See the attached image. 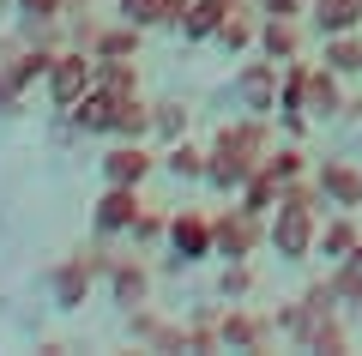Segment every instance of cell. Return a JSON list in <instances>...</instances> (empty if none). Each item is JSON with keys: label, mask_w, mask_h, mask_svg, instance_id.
Here are the masks:
<instances>
[{"label": "cell", "mask_w": 362, "mask_h": 356, "mask_svg": "<svg viewBox=\"0 0 362 356\" xmlns=\"http://www.w3.org/2000/svg\"><path fill=\"white\" fill-rule=\"evenodd\" d=\"M356 236H362L356 212H326V217H320V242H314V254L332 266V260H344L350 248H356Z\"/></svg>", "instance_id": "obj_15"}, {"label": "cell", "mask_w": 362, "mask_h": 356, "mask_svg": "<svg viewBox=\"0 0 362 356\" xmlns=\"http://www.w3.org/2000/svg\"><path fill=\"white\" fill-rule=\"evenodd\" d=\"M308 18L320 37H338V30H362V0H308Z\"/></svg>", "instance_id": "obj_18"}, {"label": "cell", "mask_w": 362, "mask_h": 356, "mask_svg": "<svg viewBox=\"0 0 362 356\" xmlns=\"http://www.w3.org/2000/svg\"><path fill=\"white\" fill-rule=\"evenodd\" d=\"M115 18H127L139 30H157V0H115Z\"/></svg>", "instance_id": "obj_37"}, {"label": "cell", "mask_w": 362, "mask_h": 356, "mask_svg": "<svg viewBox=\"0 0 362 356\" xmlns=\"http://www.w3.org/2000/svg\"><path fill=\"white\" fill-rule=\"evenodd\" d=\"M278 212H320V217H326L320 188H314V169H308V176H290V181H278Z\"/></svg>", "instance_id": "obj_27"}, {"label": "cell", "mask_w": 362, "mask_h": 356, "mask_svg": "<svg viewBox=\"0 0 362 356\" xmlns=\"http://www.w3.org/2000/svg\"><path fill=\"white\" fill-rule=\"evenodd\" d=\"M254 37H259V6H254V13L235 6V13L218 25V37H211V42H218L223 54H247V49H254Z\"/></svg>", "instance_id": "obj_22"}, {"label": "cell", "mask_w": 362, "mask_h": 356, "mask_svg": "<svg viewBox=\"0 0 362 356\" xmlns=\"http://www.w3.org/2000/svg\"><path fill=\"white\" fill-rule=\"evenodd\" d=\"M139 25H127V18H115V25L97 30V42H90V54H103V61H139Z\"/></svg>", "instance_id": "obj_21"}, {"label": "cell", "mask_w": 362, "mask_h": 356, "mask_svg": "<svg viewBox=\"0 0 362 356\" xmlns=\"http://www.w3.org/2000/svg\"><path fill=\"white\" fill-rule=\"evenodd\" d=\"M320 61L332 67L338 79L362 73V30H338V37H320Z\"/></svg>", "instance_id": "obj_19"}, {"label": "cell", "mask_w": 362, "mask_h": 356, "mask_svg": "<svg viewBox=\"0 0 362 356\" xmlns=\"http://www.w3.org/2000/svg\"><path fill=\"white\" fill-rule=\"evenodd\" d=\"M139 212H145L139 188H115V181H103V193H97V205H90V224H97V236H127Z\"/></svg>", "instance_id": "obj_9"}, {"label": "cell", "mask_w": 362, "mask_h": 356, "mask_svg": "<svg viewBox=\"0 0 362 356\" xmlns=\"http://www.w3.org/2000/svg\"><path fill=\"white\" fill-rule=\"evenodd\" d=\"M338 121H362V97H344V115Z\"/></svg>", "instance_id": "obj_41"}, {"label": "cell", "mask_w": 362, "mask_h": 356, "mask_svg": "<svg viewBox=\"0 0 362 356\" xmlns=\"http://www.w3.org/2000/svg\"><path fill=\"white\" fill-rule=\"evenodd\" d=\"M259 169H272V176H278V181H290V176H308V151H302V139H290V145H272V151H266V163H259Z\"/></svg>", "instance_id": "obj_31"}, {"label": "cell", "mask_w": 362, "mask_h": 356, "mask_svg": "<svg viewBox=\"0 0 362 356\" xmlns=\"http://www.w3.org/2000/svg\"><path fill=\"white\" fill-rule=\"evenodd\" d=\"M187 350H194V356L223 350V338H218V308H199V314L187 320Z\"/></svg>", "instance_id": "obj_32"}, {"label": "cell", "mask_w": 362, "mask_h": 356, "mask_svg": "<svg viewBox=\"0 0 362 356\" xmlns=\"http://www.w3.org/2000/svg\"><path fill=\"white\" fill-rule=\"evenodd\" d=\"M314 242H320V212H272L266 217V248L284 266L314 260Z\"/></svg>", "instance_id": "obj_3"}, {"label": "cell", "mask_w": 362, "mask_h": 356, "mask_svg": "<svg viewBox=\"0 0 362 356\" xmlns=\"http://www.w3.org/2000/svg\"><path fill=\"white\" fill-rule=\"evenodd\" d=\"M338 115H344V79L326 61H314L308 67V121H338Z\"/></svg>", "instance_id": "obj_14"}, {"label": "cell", "mask_w": 362, "mask_h": 356, "mask_svg": "<svg viewBox=\"0 0 362 356\" xmlns=\"http://www.w3.org/2000/svg\"><path fill=\"white\" fill-rule=\"evenodd\" d=\"M25 109V85L13 79V61H0V115H18Z\"/></svg>", "instance_id": "obj_38"}, {"label": "cell", "mask_w": 362, "mask_h": 356, "mask_svg": "<svg viewBox=\"0 0 362 356\" xmlns=\"http://www.w3.org/2000/svg\"><path fill=\"white\" fill-rule=\"evenodd\" d=\"M278 73H284V67L266 61V54L242 61V73H235V103H242L247 115H278Z\"/></svg>", "instance_id": "obj_7"}, {"label": "cell", "mask_w": 362, "mask_h": 356, "mask_svg": "<svg viewBox=\"0 0 362 356\" xmlns=\"http://www.w3.org/2000/svg\"><path fill=\"white\" fill-rule=\"evenodd\" d=\"M163 242H169V254L181 266H199V260H211V217L206 212H175Z\"/></svg>", "instance_id": "obj_10"}, {"label": "cell", "mask_w": 362, "mask_h": 356, "mask_svg": "<svg viewBox=\"0 0 362 356\" xmlns=\"http://www.w3.org/2000/svg\"><path fill=\"white\" fill-rule=\"evenodd\" d=\"M266 151H272L266 115H235V121H223V127L211 133V145H206V188H218V193L235 200L242 181L266 163Z\"/></svg>", "instance_id": "obj_1"}, {"label": "cell", "mask_w": 362, "mask_h": 356, "mask_svg": "<svg viewBox=\"0 0 362 356\" xmlns=\"http://www.w3.org/2000/svg\"><path fill=\"white\" fill-rule=\"evenodd\" d=\"M127 236H133V248H157V242H163V236H169V217L145 205V212L133 217V229H127Z\"/></svg>", "instance_id": "obj_33"}, {"label": "cell", "mask_w": 362, "mask_h": 356, "mask_svg": "<svg viewBox=\"0 0 362 356\" xmlns=\"http://www.w3.org/2000/svg\"><path fill=\"white\" fill-rule=\"evenodd\" d=\"M157 326H163V314H157L151 302L127 308V332H133V338H139V344H151V338H157Z\"/></svg>", "instance_id": "obj_36"}, {"label": "cell", "mask_w": 362, "mask_h": 356, "mask_svg": "<svg viewBox=\"0 0 362 356\" xmlns=\"http://www.w3.org/2000/svg\"><path fill=\"white\" fill-rule=\"evenodd\" d=\"M266 248V217H254L242 200L211 217V254L218 260H254Z\"/></svg>", "instance_id": "obj_2"}, {"label": "cell", "mask_w": 362, "mask_h": 356, "mask_svg": "<svg viewBox=\"0 0 362 356\" xmlns=\"http://www.w3.org/2000/svg\"><path fill=\"white\" fill-rule=\"evenodd\" d=\"M247 296H254V260H223L218 302H247Z\"/></svg>", "instance_id": "obj_30"}, {"label": "cell", "mask_w": 362, "mask_h": 356, "mask_svg": "<svg viewBox=\"0 0 362 356\" xmlns=\"http://www.w3.org/2000/svg\"><path fill=\"white\" fill-rule=\"evenodd\" d=\"M223 18H230L223 6H211V0H194V6H187V18H181V42H211Z\"/></svg>", "instance_id": "obj_29"}, {"label": "cell", "mask_w": 362, "mask_h": 356, "mask_svg": "<svg viewBox=\"0 0 362 356\" xmlns=\"http://www.w3.org/2000/svg\"><path fill=\"white\" fill-rule=\"evenodd\" d=\"M308 49V30H302V18H259V37H254V54H266V61H296V54Z\"/></svg>", "instance_id": "obj_12"}, {"label": "cell", "mask_w": 362, "mask_h": 356, "mask_svg": "<svg viewBox=\"0 0 362 356\" xmlns=\"http://www.w3.org/2000/svg\"><path fill=\"white\" fill-rule=\"evenodd\" d=\"M235 200H242L254 217H272V212H278V176H272V169H254V176L242 181V193H235Z\"/></svg>", "instance_id": "obj_28"}, {"label": "cell", "mask_w": 362, "mask_h": 356, "mask_svg": "<svg viewBox=\"0 0 362 356\" xmlns=\"http://www.w3.org/2000/svg\"><path fill=\"white\" fill-rule=\"evenodd\" d=\"M66 13H78L73 25H66V42H73V49H90V42H97V30H103V25H97V18H90L85 6H78V0H66Z\"/></svg>", "instance_id": "obj_35"}, {"label": "cell", "mask_w": 362, "mask_h": 356, "mask_svg": "<svg viewBox=\"0 0 362 356\" xmlns=\"http://www.w3.org/2000/svg\"><path fill=\"white\" fill-rule=\"evenodd\" d=\"M187 6H194V0H157V30H175V37H181V18H187Z\"/></svg>", "instance_id": "obj_39"}, {"label": "cell", "mask_w": 362, "mask_h": 356, "mask_svg": "<svg viewBox=\"0 0 362 356\" xmlns=\"http://www.w3.org/2000/svg\"><path fill=\"white\" fill-rule=\"evenodd\" d=\"M90 85H103L109 97H127V91H139V61H103V54H90Z\"/></svg>", "instance_id": "obj_25"}, {"label": "cell", "mask_w": 362, "mask_h": 356, "mask_svg": "<svg viewBox=\"0 0 362 356\" xmlns=\"http://www.w3.org/2000/svg\"><path fill=\"white\" fill-rule=\"evenodd\" d=\"M66 0H18V25H61Z\"/></svg>", "instance_id": "obj_34"}, {"label": "cell", "mask_w": 362, "mask_h": 356, "mask_svg": "<svg viewBox=\"0 0 362 356\" xmlns=\"http://www.w3.org/2000/svg\"><path fill=\"white\" fill-rule=\"evenodd\" d=\"M103 284H109V302L115 308L151 302V266H145V260H115V266L103 272Z\"/></svg>", "instance_id": "obj_13"}, {"label": "cell", "mask_w": 362, "mask_h": 356, "mask_svg": "<svg viewBox=\"0 0 362 356\" xmlns=\"http://www.w3.org/2000/svg\"><path fill=\"white\" fill-rule=\"evenodd\" d=\"M187 127H194V109H187V103H175V97L151 103V139H157V145L187 139Z\"/></svg>", "instance_id": "obj_23"}, {"label": "cell", "mask_w": 362, "mask_h": 356, "mask_svg": "<svg viewBox=\"0 0 362 356\" xmlns=\"http://www.w3.org/2000/svg\"><path fill=\"white\" fill-rule=\"evenodd\" d=\"M66 121H73L78 133H109V121H115V97H109L103 85H90L85 97L66 109Z\"/></svg>", "instance_id": "obj_16"}, {"label": "cell", "mask_w": 362, "mask_h": 356, "mask_svg": "<svg viewBox=\"0 0 362 356\" xmlns=\"http://www.w3.org/2000/svg\"><path fill=\"white\" fill-rule=\"evenodd\" d=\"M344 260H356V266H362V236H356V248H350V254Z\"/></svg>", "instance_id": "obj_42"}, {"label": "cell", "mask_w": 362, "mask_h": 356, "mask_svg": "<svg viewBox=\"0 0 362 356\" xmlns=\"http://www.w3.org/2000/svg\"><path fill=\"white\" fill-rule=\"evenodd\" d=\"M157 169H163L169 181H206V145H194V139H175V145H163Z\"/></svg>", "instance_id": "obj_17"}, {"label": "cell", "mask_w": 362, "mask_h": 356, "mask_svg": "<svg viewBox=\"0 0 362 356\" xmlns=\"http://www.w3.org/2000/svg\"><path fill=\"white\" fill-rule=\"evenodd\" d=\"M109 133H115V139H151V103H145L139 91L115 97V121H109Z\"/></svg>", "instance_id": "obj_20"}, {"label": "cell", "mask_w": 362, "mask_h": 356, "mask_svg": "<svg viewBox=\"0 0 362 356\" xmlns=\"http://www.w3.org/2000/svg\"><path fill=\"white\" fill-rule=\"evenodd\" d=\"M259 18H302L308 13V0H254Z\"/></svg>", "instance_id": "obj_40"}, {"label": "cell", "mask_w": 362, "mask_h": 356, "mask_svg": "<svg viewBox=\"0 0 362 356\" xmlns=\"http://www.w3.org/2000/svg\"><path fill=\"white\" fill-rule=\"evenodd\" d=\"M90 49H73V42H66L61 54H54V67H49V79H42V97L54 103V109H73L78 97H85L90 91Z\"/></svg>", "instance_id": "obj_5"}, {"label": "cell", "mask_w": 362, "mask_h": 356, "mask_svg": "<svg viewBox=\"0 0 362 356\" xmlns=\"http://www.w3.org/2000/svg\"><path fill=\"white\" fill-rule=\"evenodd\" d=\"M314 188H320L326 212H362V169L350 157H326L314 163Z\"/></svg>", "instance_id": "obj_6"}, {"label": "cell", "mask_w": 362, "mask_h": 356, "mask_svg": "<svg viewBox=\"0 0 362 356\" xmlns=\"http://www.w3.org/2000/svg\"><path fill=\"white\" fill-rule=\"evenodd\" d=\"M54 54L61 49H49V42H18V54H13V79L18 85H42V79H49V67H54Z\"/></svg>", "instance_id": "obj_24"}, {"label": "cell", "mask_w": 362, "mask_h": 356, "mask_svg": "<svg viewBox=\"0 0 362 356\" xmlns=\"http://www.w3.org/2000/svg\"><path fill=\"white\" fill-rule=\"evenodd\" d=\"M326 284H332V296H338L344 314L362 308V266H356V260H332V266H326Z\"/></svg>", "instance_id": "obj_26"}, {"label": "cell", "mask_w": 362, "mask_h": 356, "mask_svg": "<svg viewBox=\"0 0 362 356\" xmlns=\"http://www.w3.org/2000/svg\"><path fill=\"white\" fill-rule=\"evenodd\" d=\"M90 284H97V272L85 266V254H66L61 266L49 272V296H54V308H61V314H78V308L90 302Z\"/></svg>", "instance_id": "obj_11"}, {"label": "cell", "mask_w": 362, "mask_h": 356, "mask_svg": "<svg viewBox=\"0 0 362 356\" xmlns=\"http://www.w3.org/2000/svg\"><path fill=\"white\" fill-rule=\"evenodd\" d=\"M218 338H223V350H242V356H254V350H272L278 326H272V314H259V308L230 302V308H218Z\"/></svg>", "instance_id": "obj_4"}, {"label": "cell", "mask_w": 362, "mask_h": 356, "mask_svg": "<svg viewBox=\"0 0 362 356\" xmlns=\"http://www.w3.org/2000/svg\"><path fill=\"white\" fill-rule=\"evenodd\" d=\"M97 169H103V181H115V188H145V176L157 169V157L145 151V139H115L97 157Z\"/></svg>", "instance_id": "obj_8"}]
</instances>
